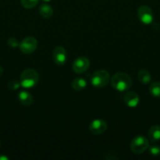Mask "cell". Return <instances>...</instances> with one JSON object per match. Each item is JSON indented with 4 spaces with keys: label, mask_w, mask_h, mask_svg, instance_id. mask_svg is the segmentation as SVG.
<instances>
[{
    "label": "cell",
    "mask_w": 160,
    "mask_h": 160,
    "mask_svg": "<svg viewBox=\"0 0 160 160\" xmlns=\"http://www.w3.org/2000/svg\"><path fill=\"white\" fill-rule=\"evenodd\" d=\"M133 81L130 75L123 72L115 73L111 79V84L118 92H125L131 88Z\"/></svg>",
    "instance_id": "6da1fadb"
},
{
    "label": "cell",
    "mask_w": 160,
    "mask_h": 160,
    "mask_svg": "<svg viewBox=\"0 0 160 160\" xmlns=\"http://www.w3.org/2000/svg\"><path fill=\"white\" fill-rule=\"evenodd\" d=\"M39 73L34 69H26L20 77V85L24 88H32L39 82Z\"/></svg>",
    "instance_id": "7a4b0ae2"
},
{
    "label": "cell",
    "mask_w": 160,
    "mask_h": 160,
    "mask_svg": "<svg viewBox=\"0 0 160 160\" xmlns=\"http://www.w3.org/2000/svg\"><path fill=\"white\" fill-rule=\"evenodd\" d=\"M110 81V74L107 70H99L93 73L90 78V82L95 88H102L108 85Z\"/></svg>",
    "instance_id": "3957f363"
},
{
    "label": "cell",
    "mask_w": 160,
    "mask_h": 160,
    "mask_svg": "<svg viewBox=\"0 0 160 160\" xmlns=\"http://www.w3.org/2000/svg\"><path fill=\"white\" fill-rule=\"evenodd\" d=\"M148 140L141 134L135 136L130 142V149L136 155H140L145 152L148 148Z\"/></svg>",
    "instance_id": "277c9868"
},
{
    "label": "cell",
    "mask_w": 160,
    "mask_h": 160,
    "mask_svg": "<svg viewBox=\"0 0 160 160\" xmlns=\"http://www.w3.org/2000/svg\"><path fill=\"white\" fill-rule=\"evenodd\" d=\"M38 47V41L34 37H27L20 42L19 45L20 50L24 54H31L36 50Z\"/></svg>",
    "instance_id": "5b68a950"
},
{
    "label": "cell",
    "mask_w": 160,
    "mask_h": 160,
    "mask_svg": "<svg viewBox=\"0 0 160 160\" xmlns=\"http://www.w3.org/2000/svg\"><path fill=\"white\" fill-rule=\"evenodd\" d=\"M138 18L140 21L146 25L151 24L154 20V14L150 7L147 6H141L137 10Z\"/></svg>",
    "instance_id": "8992f818"
},
{
    "label": "cell",
    "mask_w": 160,
    "mask_h": 160,
    "mask_svg": "<svg viewBox=\"0 0 160 160\" xmlns=\"http://www.w3.org/2000/svg\"><path fill=\"white\" fill-rule=\"evenodd\" d=\"M90 62L88 58L85 56H79L74 60L72 63V70L76 73H83L89 69Z\"/></svg>",
    "instance_id": "52a82bcc"
},
{
    "label": "cell",
    "mask_w": 160,
    "mask_h": 160,
    "mask_svg": "<svg viewBox=\"0 0 160 160\" xmlns=\"http://www.w3.org/2000/svg\"><path fill=\"white\" fill-rule=\"evenodd\" d=\"M107 128H108V124L106 122L103 120H99V119L93 120L89 127V131L95 135L102 134L107 131Z\"/></svg>",
    "instance_id": "ba28073f"
},
{
    "label": "cell",
    "mask_w": 160,
    "mask_h": 160,
    "mask_svg": "<svg viewBox=\"0 0 160 160\" xmlns=\"http://www.w3.org/2000/svg\"><path fill=\"white\" fill-rule=\"evenodd\" d=\"M53 62L57 66L64 65L67 60V52L62 46H57L53 51Z\"/></svg>",
    "instance_id": "9c48e42d"
},
{
    "label": "cell",
    "mask_w": 160,
    "mask_h": 160,
    "mask_svg": "<svg viewBox=\"0 0 160 160\" xmlns=\"http://www.w3.org/2000/svg\"><path fill=\"white\" fill-rule=\"evenodd\" d=\"M124 102L125 105L130 108H134L139 104L140 98L137 93L134 92H128L124 95Z\"/></svg>",
    "instance_id": "30bf717a"
},
{
    "label": "cell",
    "mask_w": 160,
    "mask_h": 160,
    "mask_svg": "<svg viewBox=\"0 0 160 160\" xmlns=\"http://www.w3.org/2000/svg\"><path fill=\"white\" fill-rule=\"evenodd\" d=\"M19 102L24 106H30L33 104V96L28 91H20L18 94Z\"/></svg>",
    "instance_id": "8fae6325"
},
{
    "label": "cell",
    "mask_w": 160,
    "mask_h": 160,
    "mask_svg": "<svg viewBox=\"0 0 160 160\" xmlns=\"http://www.w3.org/2000/svg\"><path fill=\"white\" fill-rule=\"evenodd\" d=\"M149 140L152 142H158L160 141V126L153 125L150 128L148 131Z\"/></svg>",
    "instance_id": "7c38bea8"
},
{
    "label": "cell",
    "mask_w": 160,
    "mask_h": 160,
    "mask_svg": "<svg viewBox=\"0 0 160 160\" xmlns=\"http://www.w3.org/2000/svg\"><path fill=\"white\" fill-rule=\"evenodd\" d=\"M87 86V81L83 78H77L74 79L72 82V87L74 90L80 92L85 89Z\"/></svg>",
    "instance_id": "4fadbf2b"
},
{
    "label": "cell",
    "mask_w": 160,
    "mask_h": 160,
    "mask_svg": "<svg viewBox=\"0 0 160 160\" xmlns=\"http://www.w3.org/2000/svg\"><path fill=\"white\" fill-rule=\"evenodd\" d=\"M39 12L40 15L44 18H50L53 16V8L47 3H43L40 5L39 8Z\"/></svg>",
    "instance_id": "5bb4252c"
},
{
    "label": "cell",
    "mask_w": 160,
    "mask_h": 160,
    "mask_svg": "<svg viewBox=\"0 0 160 160\" xmlns=\"http://www.w3.org/2000/svg\"><path fill=\"white\" fill-rule=\"evenodd\" d=\"M137 78L140 82L142 84H148L152 81V76L151 73L146 70H141L138 72Z\"/></svg>",
    "instance_id": "9a60e30c"
},
{
    "label": "cell",
    "mask_w": 160,
    "mask_h": 160,
    "mask_svg": "<svg viewBox=\"0 0 160 160\" xmlns=\"http://www.w3.org/2000/svg\"><path fill=\"white\" fill-rule=\"evenodd\" d=\"M149 92L152 96L160 98V82H154L149 88Z\"/></svg>",
    "instance_id": "2e32d148"
},
{
    "label": "cell",
    "mask_w": 160,
    "mask_h": 160,
    "mask_svg": "<svg viewBox=\"0 0 160 160\" xmlns=\"http://www.w3.org/2000/svg\"><path fill=\"white\" fill-rule=\"evenodd\" d=\"M39 0H20L23 7L26 9H32L39 4Z\"/></svg>",
    "instance_id": "e0dca14e"
},
{
    "label": "cell",
    "mask_w": 160,
    "mask_h": 160,
    "mask_svg": "<svg viewBox=\"0 0 160 160\" xmlns=\"http://www.w3.org/2000/svg\"><path fill=\"white\" fill-rule=\"evenodd\" d=\"M20 82L19 81L16 79H13L11 81H9L8 83V88L9 90H12V91H16L17 89H19V88L20 87Z\"/></svg>",
    "instance_id": "ac0fdd59"
},
{
    "label": "cell",
    "mask_w": 160,
    "mask_h": 160,
    "mask_svg": "<svg viewBox=\"0 0 160 160\" xmlns=\"http://www.w3.org/2000/svg\"><path fill=\"white\" fill-rule=\"evenodd\" d=\"M148 151L152 156H158L160 155V147L156 145H151V146H148Z\"/></svg>",
    "instance_id": "d6986e66"
},
{
    "label": "cell",
    "mask_w": 160,
    "mask_h": 160,
    "mask_svg": "<svg viewBox=\"0 0 160 160\" xmlns=\"http://www.w3.org/2000/svg\"><path fill=\"white\" fill-rule=\"evenodd\" d=\"M20 43H19L18 40L14 38H10L7 40V45L11 48H16L19 46Z\"/></svg>",
    "instance_id": "ffe728a7"
},
{
    "label": "cell",
    "mask_w": 160,
    "mask_h": 160,
    "mask_svg": "<svg viewBox=\"0 0 160 160\" xmlns=\"http://www.w3.org/2000/svg\"><path fill=\"white\" fill-rule=\"evenodd\" d=\"M0 160H9V158L6 156H3V155H0Z\"/></svg>",
    "instance_id": "44dd1931"
},
{
    "label": "cell",
    "mask_w": 160,
    "mask_h": 160,
    "mask_svg": "<svg viewBox=\"0 0 160 160\" xmlns=\"http://www.w3.org/2000/svg\"><path fill=\"white\" fill-rule=\"evenodd\" d=\"M3 69L1 67H0V77H1L2 75H3Z\"/></svg>",
    "instance_id": "7402d4cb"
},
{
    "label": "cell",
    "mask_w": 160,
    "mask_h": 160,
    "mask_svg": "<svg viewBox=\"0 0 160 160\" xmlns=\"http://www.w3.org/2000/svg\"><path fill=\"white\" fill-rule=\"evenodd\" d=\"M42 1H43L44 2H50L51 0H42Z\"/></svg>",
    "instance_id": "603a6c76"
},
{
    "label": "cell",
    "mask_w": 160,
    "mask_h": 160,
    "mask_svg": "<svg viewBox=\"0 0 160 160\" xmlns=\"http://www.w3.org/2000/svg\"><path fill=\"white\" fill-rule=\"evenodd\" d=\"M0 148H1V142H0Z\"/></svg>",
    "instance_id": "cb8c5ba5"
}]
</instances>
